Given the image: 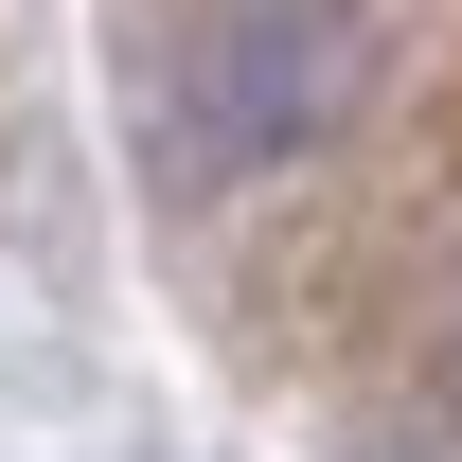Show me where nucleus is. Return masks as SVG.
Instances as JSON below:
<instances>
[{
	"label": "nucleus",
	"instance_id": "obj_1",
	"mask_svg": "<svg viewBox=\"0 0 462 462\" xmlns=\"http://www.w3.org/2000/svg\"><path fill=\"white\" fill-rule=\"evenodd\" d=\"M356 89H374V0H196L161 71V143L196 196H231V178H285L302 143H338Z\"/></svg>",
	"mask_w": 462,
	"mask_h": 462
},
{
	"label": "nucleus",
	"instance_id": "obj_2",
	"mask_svg": "<svg viewBox=\"0 0 462 462\" xmlns=\"http://www.w3.org/2000/svg\"><path fill=\"white\" fill-rule=\"evenodd\" d=\"M427 374H445V409H462V267H445V320H427Z\"/></svg>",
	"mask_w": 462,
	"mask_h": 462
}]
</instances>
